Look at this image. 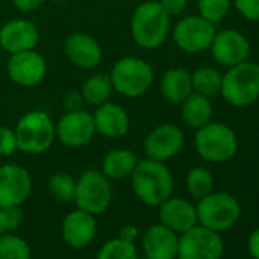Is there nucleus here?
<instances>
[{
    "mask_svg": "<svg viewBox=\"0 0 259 259\" xmlns=\"http://www.w3.org/2000/svg\"><path fill=\"white\" fill-rule=\"evenodd\" d=\"M132 183L136 195L148 206H160L172 194L174 180L169 168L163 162L142 160L138 162Z\"/></svg>",
    "mask_w": 259,
    "mask_h": 259,
    "instance_id": "1",
    "label": "nucleus"
},
{
    "mask_svg": "<svg viewBox=\"0 0 259 259\" xmlns=\"http://www.w3.org/2000/svg\"><path fill=\"white\" fill-rule=\"evenodd\" d=\"M139 159L130 150H113L102 162V172L107 179H123L132 176Z\"/></svg>",
    "mask_w": 259,
    "mask_h": 259,
    "instance_id": "24",
    "label": "nucleus"
},
{
    "mask_svg": "<svg viewBox=\"0 0 259 259\" xmlns=\"http://www.w3.org/2000/svg\"><path fill=\"white\" fill-rule=\"evenodd\" d=\"M223 75L213 67H200L191 75L192 92L204 96H213L221 90Z\"/></svg>",
    "mask_w": 259,
    "mask_h": 259,
    "instance_id": "26",
    "label": "nucleus"
},
{
    "mask_svg": "<svg viewBox=\"0 0 259 259\" xmlns=\"http://www.w3.org/2000/svg\"><path fill=\"white\" fill-rule=\"evenodd\" d=\"M17 150V138L13 130L0 126V156H11Z\"/></svg>",
    "mask_w": 259,
    "mask_h": 259,
    "instance_id": "34",
    "label": "nucleus"
},
{
    "mask_svg": "<svg viewBox=\"0 0 259 259\" xmlns=\"http://www.w3.org/2000/svg\"><path fill=\"white\" fill-rule=\"evenodd\" d=\"M66 55L73 64L82 69H92L99 64L102 52L98 41L90 35L72 34L66 40Z\"/></svg>",
    "mask_w": 259,
    "mask_h": 259,
    "instance_id": "21",
    "label": "nucleus"
},
{
    "mask_svg": "<svg viewBox=\"0 0 259 259\" xmlns=\"http://www.w3.org/2000/svg\"><path fill=\"white\" fill-rule=\"evenodd\" d=\"M93 116L84 110H73L66 113L57 123L55 133L58 139L67 147H82L89 144L95 135Z\"/></svg>",
    "mask_w": 259,
    "mask_h": 259,
    "instance_id": "12",
    "label": "nucleus"
},
{
    "mask_svg": "<svg viewBox=\"0 0 259 259\" xmlns=\"http://www.w3.org/2000/svg\"><path fill=\"white\" fill-rule=\"evenodd\" d=\"M63 239L73 248H82L89 245L96 235V221L92 213L85 210H73L70 212L61 227Z\"/></svg>",
    "mask_w": 259,
    "mask_h": 259,
    "instance_id": "17",
    "label": "nucleus"
},
{
    "mask_svg": "<svg viewBox=\"0 0 259 259\" xmlns=\"http://www.w3.org/2000/svg\"><path fill=\"white\" fill-rule=\"evenodd\" d=\"M111 84L113 87L130 98L144 95L153 82V69L151 66L136 57H126L119 60L111 70Z\"/></svg>",
    "mask_w": 259,
    "mask_h": 259,
    "instance_id": "7",
    "label": "nucleus"
},
{
    "mask_svg": "<svg viewBox=\"0 0 259 259\" xmlns=\"http://www.w3.org/2000/svg\"><path fill=\"white\" fill-rule=\"evenodd\" d=\"M17 150L40 154L51 148L55 139V128L51 117L43 111H31L17 123Z\"/></svg>",
    "mask_w": 259,
    "mask_h": 259,
    "instance_id": "6",
    "label": "nucleus"
},
{
    "mask_svg": "<svg viewBox=\"0 0 259 259\" xmlns=\"http://www.w3.org/2000/svg\"><path fill=\"white\" fill-rule=\"evenodd\" d=\"M186 188L194 198H203L213 189V177L206 168H192L186 176Z\"/></svg>",
    "mask_w": 259,
    "mask_h": 259,
    "instance_id": "27",
    "label": "nucleus"
},
{
    "mask_svg": "<svg viewBox=\"0 0 259 259\" xmlns=\"http://www.w3.org/2000/svg\"><path fill=\"white\" fill-rule=\"evenodd\" d=\"M168 31L169 16L159 2H145L136 8L132 19V35L141 48H159L166 40Z\"/></svg>",
    "mask_w": 259,
    "mask_h": 259,
    "instance_id": "3",
    "label": "nucleus"
},
{
    "mask_svg": "<svg viewBox=\"0 0 259 259\" xmlns=\"http://www.w3.org/2000/svg\"><path fill=\"white\" fill-rule=\"evenodd\" d=\"M248 253L253 259H259V227L256 230L251 232V235L248 236Z\"/></svg>",
    "mask_w": 259,
    "mask_h": 259,
    "instance_id": "36",
    "label": "nucleus"
},
{
    "mask_svg": "<svg viewBox=\"0 0 259 259\" xmlns=\"http://www.w3.org/2000/svg\"><path fill=\"white\" fill-rule=\"evenodd\" d=\"M32 182L29 172L19 165L0 168V207L20 206L31 194Z\"/></svg>",
    "mask_w": 259,
    "mask_h": 259,
    "instance_id": "14",
    "label": "nucleus"
},
{
    "mask_svg": "<svg viewBox=\"0 0 259 259\" xmlns=\"http://www.w3.org/2000/svg\"><path fill=\"white\" fill-rule=\"evenodd\" d=\"M96 259H138V248L132 241L122 238L110 239L101 247Z\"/></svg>",
    "mask_w": 259,
    "mask_h": 259,
    "instance_id": "28",
    "label": "nucleus"
},
{
    "mask_svg": "<svg viewBox=\"0 0 259 259\" xmlns=\"http://www.w3.org/2000/svg\"><path fill=\"white\" fill-rule=\"evenodd\" d=\"M136 236H138V229H136L135 226H123V227L120 229L119 238H122V239H125V241H132V242H135Z\"/></svg>",
    "mask_w": 259,
    "mask_h": 259,
    "instance_id": "39",
    "label": "nucleus"
},
{
    "mask_svg": "<svg viewBox=\"0 0 259 259\" xmlns=\"http://www.w3.org/2000/svg\"><path fill=\"white\" fill-rule=\"evenodd\" d=\"M142 247L148 259H174L179 251V236L163 224H156L147 230Z\"/></svg>",
    "mask_w": 259,
    "mask_h": 259,
    "instance_id": "19",
    "label": "nucleus"
},
{
    "mask_svg": "<svg viewBox=\"0 0 259 259\" xmlns=\"http://www.w3.org/2000/svg\"><path fill=\"white\" fill-rule=\"evenodd\" d=\"M223 98L233 107H248L259 99V64L248 60L229 67L223 75Z\"/></svg>",
    "mask_w": 259,
    "mask_h": 259,
    "instance_id": "2",
    "label": "nucleus"
},
{
    "mask_svg": "<svg viewBox=\"0 0 259 259\" xmlns=\"http://www.w3.org/2000/svg\"><path fill=\"white\" fill-rule=\"evenodd\" d=\"M160 90L166 101L172 104H182L192 93L191 75L185 69H169L162 78Z\"/></svg>",
    "mask_w": 259,
    "mask_h": 259,
    "instance_id": "22",
    "label": "nucleus"
},
{
    "mask_svg": "<svg viewBox=\"0 0 259 259\" xmlns=\"http://www.w3.org/2000/svg\"><path fill=\"white\" fill-rule=\"evenodd\" d=\"M159 4L168 16H180L188 5V0H160Z\"/></svg>",
    "mask_w": 259,
    "mask_h": 259,
    "instance_id": "35",
    "label": "nucleus"
},
{
    "mask_svg": "<svg viewBox=\"0 0 259 259\" xmlns=\"http://www.w3.org/2000/svg\"><path fill=\"white\" fill-rule=\"evenodd\" d=\"M55 2H66V0H55Z\"/></svg>",
    "mask_w": 259,
    "mask_h": 259,
    "instance_id": "41",
    "label": "nucleus"
},
{
    "mask_svg": "<svg viewBox=\"0 0 259 259\" xmlns=\"http://www.w3.org/2000/svg\"><path fill=\"white\" fill-rule=\"evenodd\" d=\"M38 43V31L28 20H13L0 29V46L10 54L31 51Z\"/></svg>",
    "mask_w": 259,
    "mask_h": 259,
    "instance_id": "16",
    "label": "nucleus"
},
{
    "mask_svg": "<svg viewBox=\"0 0 259 259\" xmlns=\"http://www.w3.org/2000/svg\"><path fill=\"white\" fill-rule=\"evenodd\" d=\"M5 232V229H4V224H2V221H0V235H2Z\"/></svg>",
    "mask_w": 259,
    "mask_h": 259,
    "instance_id": "40",
    "label": "nucleus"
},
{
    "mask_svg": "<svg viewBox=\"0 0 259 259\" xmlns=\"http://www.w3.org/2000/svg\"><path fill=\"white\" fill-rule=\"evenodd\" d=\"M0 259H31V247L17 235H2Z\"/></svg>",
    "mask_w": 259,
    "mask_h": 259,
    "instance_id": "29",
    "label": "nucleus"
},
{
    "mask_svg": "<svg viewBox=\"0 0 259 259\" xmlns=\"http://www.w3.org/2000/svg\"><path fill=\"white\" fill-rule=\"evenodd\" d=\"M217 63L226 67H233L248 60L250 43L247 37L236 29H224L217 32L209 48Z\"/></svg>",
    "mask_w": 259,
    "mask_h": 259,
    "instance_id": "11",
    "label": "nucleus"
},
{
    "mask_svg": "<svg viewBox=\"0 0 259 259\" xmlns=\"http://www.w3.org/2000/svg\"><path fill=\"white\" fill-rule=\"evenodd\" d=\"M238 13L251 22H259V0H233Z\"/></svg>",
    "mask_w": 259,
    "mask_h": 259,
    "instance_id": "33",
    "label": "nucleus"
},
{
    "mask_svg": "<svg viewBox=\"0 0 259 259\" xmlns=\"http://www.w3.org/2000/svg\"><path fill=\"white\" fill-rule=\"evenodd\" d=\"M48 189L52 194L54 198L58 201H73L75 200V191H76V182L72 176L58 172L54 174L48 182Z\"/></svg>",
    "mask_w": 259,
    "mask_h": 259,
    "instance_id": "30",
    "label": "nucleus"
},
{
    "mask_svg": "<svg viewBox=\"0 0 259 259\" xmlns=\"http://www.w3.org/2000/svg\"><path fill=\"white\" fill-rule=\"evenodd\" d=\"M160 223L176 233H185L197 226V209L183 198L169 197L160 204Z\"/></svg>",
    "mask_w": 259,
    "mask_h": 259,
    "instance_id": "18",
    "label": "nucleus"
},
{
    "mask_svg": "<svg viewBox=\"0 0 259 259\" xmlns=\"http://www.w3.org/2000/svg\"><path fill=\"white\" fill-rule=\"evenodd\" d=\"M75 203L78 209L92 215L105 212L111 203V186L104 172L90 169L82 172L76 182Z\"/></svg>",
    "mask_w": 259,
    "mask_h": 259,
    "instance_id": "8",
    "label": "nucleus"
},
{
    "mask_svg": "<svg viewBox=\"0 0 259 259\" xmlns=\"http://www.w3.org/2000/svg\"><path fill=\"white\" fill-rule=\"evenodd\" d=\"M13 2L20 11H34L45 2V0H13Z\"/></svg>",
    "mask_w": 259,
    "mask_h": 259,
    "instance_id": "37",
    "label": "nucleus"
},
{
    "mask_svg": "<svg viewBox=\"0 0 259 259\" xmlns=\"http://www.w3.org/2000/svg\"><path fill=\"white\" fill-rule=\"evenodd\" d=\"M185 135L177 125L163 123L151 132L145 139V153L148 159L165 162L180 153Z\"/></svg>",
    "mask_w": 259,
    "mask_h": 259,
    "instance_id": "13",
    "label": "nucleus"
},
{
    "mask_svg": "<svg viewBox=\"0 0 259 259\" xmlns=\"http://www.w3.org/2000/svg\"><path fill=\"white\" fill-rule=\"evenodd\" d=\"M111 78L105 73H96L90 76L81 89V96L84 101L93 105H101L107 102V99L111 95Z\"/></svg>",
    "mask_w": 259,
    "mask_h": 259,
    "instance_id": "25",
    "label": "nucleus"
},
{
    "mask_svg": "<svg viewBox=\"0 0 259 259\" xmlns=\"http://www.w3.org/2000/svg\"><path fill=\"white\" fill-rule=\"evenodd\" d=\"M198 13L210 23L221 22L230 11V0H198Z\"/></svg>",
    "mask_w": 259,
    "mask_h": 259,
    "instance_id": "31",
    "label": "nucleus"
},
{
    "mask_svg": "<svg viewBox=\"0 0 259 259\" xmlns=\"http://www.w3.org/2000/svg\"><path fill=\"white\" fill-rule=\"evenodd\" d=\"M223 239L218 232L204 226H194L179 238V259H220Z\"/></svg>",
    "mask_w": 259,
    "mask_h": 259,
    "instance_id": "9",
    "label": "nucleus"
},
{
    "mask_svg": "<svg viewBox=\"0 0 259 259\" xmlns=\"http://www.w3.org/2000/svg\"><path fill=\"white\" fill-rule=\"evenodd\" d=\"M8 72L13 81L20 85H35L38 84L46 73V61L45 58L31 51H23L19 54H13Z\"/></svg>",
    "mask_w": 259,
    "mask_h": 259,
    "instance_id": "15",
    "label": "nucleus"
},
{
    "mask_svg": "<svg viewBox=\"0 0 259 259\" xmlns=\"http://www.w3.org/2000/svg\"><path fill=\"white\" fill-rule=\"evenodd\" d=\"M217 31L213 23L201 16H189L182 19L174 28L176 45L188 54H200L210 48Z\"/></svg>",
    "mask_w": 259,
    "mask_h": 259,
    "instance_id": "10",
    "label": "nucleus"
},
{
    "mask_svg": "<svg viewBox=\"0 0 259 259\" xmlns=\"http://www.w3.org/2000/svg\"><path fill=\"white\" fill-rule=\"evenodd\" d=\"M195 150L207 162L223 163L230 160L238 150L235 132L223 122H209L198 128L195 135Z\"/></svg>",
    "mask_w": 259,
    "mask_h": 259,
    "instance_id": "4",
    "label": "nucleus"
},
{
    "mask_svg": "<svg viewBox=\"0 0 259 259\" xmlns=\"http://www.w3.org/2000/svg\"><path fill=\"white\" fill-rule=\"evenodd\" d=\"M195 209L198 223L218 233L233 227L241 217L238 200L224 192H210L200 198Z\"/></svg>",
    "mask_w": 259,
    "mask_h": 259,
    "instance_id": "5",
    "label": "nucleus"
},
{
    "mask_svg": "<svg viewBox=\"0 0 259 259\" xmlns=\"http://www.w3.org/2000/svg\"><path fill=\"white\" fill-rule=\"evenodd\" d=\"M0 221L5 232L16 230L23 223V210L20 206H2L0 207Z\"/></svg>",
    "mask_w": 259,
    "mask_h": 259,
    "instance_id": "32",
    "label": "nucleus"
},
{
    "mask_svg": "<svg viewBox=\"0 0 259 259\" xmlns=\"http://www.w3.org/2000/svg\"><path fill=\"white\" fill-rule=\"evenodd\" d=\"M95 130L110 139H117L128 132V114L126 111L113 102H104L99 105L93 116Z\"/></svg>",
    "mask_w": 259,
    "mask_h": 259,
    "instance_id": "20",
    "label": "nucleus"
},
{
    "mask_svg": "<svg viewBox=\"0 0 259 259\" xmlns=\"http://www.w3.org/2000/svg\"><path fill=\"white\" fill-rule=\"evenodd\" d=\"M212 104L207 96L192 92L182 102V116L191 128H201L212 120Z\"/></svg>",
    "mask_w": 259,
    "mask_h": 259,
    "instance_id": "23",
    "label": "nucleus"
},
{
    "mask_svg": "<svg viewBox=\"0 0 259 259\" xmlns=\"http://www.w3.org/2000/svg\"><path fill=\"white\" fill-rule=\"evenodd\" d=\"M81 104H82V96L78 95V93H70V95H67V98H66V101H64V105L69 108V111L81 110Z\"/></svg>",
    "mask_w": 259,
    "mask_h": 259,
    "instance_id": "38",
    "label": "nucleus"
}]
</instances>
